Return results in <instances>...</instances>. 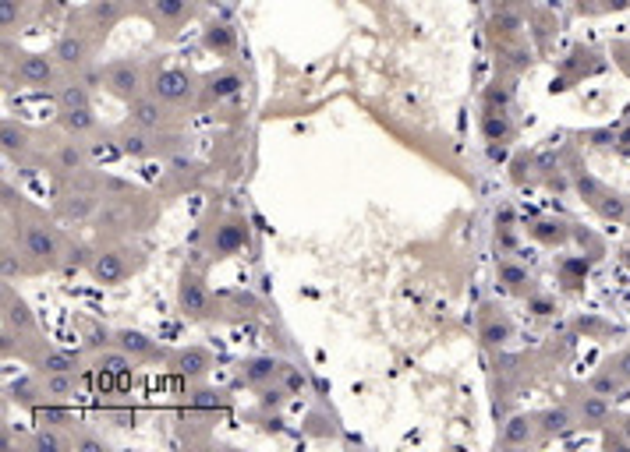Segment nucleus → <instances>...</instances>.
Masks as SVG:
<instances>
[{"label":"nucleus","mask_w":630,"mask_h":452,"mask_svg":"<svg viewBox=\"0 0 630 452\" xmlns=\"http://www.w3.org/2000/svg\"><path fill=\"white\" fill-rule=\"evenodd\" d=\"M60 166H64V170L82 166V152H78L74 145H64V149H60Z\"/></svg>","instance_id":"obj_23"},{"label":"nucleus","mask_w":630,"mask_h":452,"mask_svg":"<svg viewBox=\"0 0 630 452\" xmlns=\"http://www.w3.org/2000/svg\"><path fill=\"white\" fill-rule=\"evenodd\" d=\"M567 424H570V417L563 414V410H549V414L542 417V428H545V431H567Z\"/></svg>","instance_id":"obj_21"},{"label":"nucleus","mask_w":630,"mask_h":452,"mask_svg":"<svg viewBox=\"0 0 630 452\" xmlns=\"http://www.w3.org/2000/svg\"><path fill=\"white\" fill-rule=\"evenodd\" d=\"M503 276L514 283V286H517V283H524V272H521V269H503Z\"/></svg>","instance_id":"obj_33"},{"label":"nucleus","mask_w":630,"mask_h":452,"mask_svg":"<svg viewBox=\"0 0 630 452\" xmlns=\"http://www.w3.org/2000/svg\"><path fill=\"white\" fill-rule=\"evenodd\" d=\"M131 120L142 128H156L160 124V106H156L152 99H135L131 103Z\"/></svg>","instance_id":"obj_9"},{"label":"nucleus","mask_w":630,"mask_h":452,"mask_svg":"<svg viewBox=\"0 0 630 452\" xmlns=\"http://www.w3.org/2000/svg\"><path fill=\"white\" fill-rule=\"evenodd\" d=\"M124 272H128V265H124V258L117 255V251H103V255H96V262H92V276H96L99 283H121Z\"/></svg>","instance_id":"obj_3"},{"label":"nucleus","mask_w":630,"mask_h":452,"mask_svg":"<svg viewBox=\"0 0 630 452\" xmlns=\"http://www.w3.org/2000/svg\"><path fill=\"white\" fill-rule=\"evenodd\" d=\"M4 149H7V152H14V149H21V131H14L11 124L4 128Z\"/></svg>","instance_id":"obj_26"},{"label":"nucleus","mask_w":630,"mask_h":452,"mask_svg":"<svg viewBox=\"0 0 630 452\" xmlns=\"http://www.w3.org/2000/svg\"><path fill=\"white\" fill-rule=\"evenodd\" d=\"M7 325H11V328H21V332H25V328H32V314H28V307H25L21 301H11V304H7Z\"/></svg>","instance_id":"obj_18"},{"label":"nucleus","mask_w":630,"mask_h":452,"mask_svg":"<svg viewBox=\"0 0 630 452\" xmlns=\"http://www.w3.org/2000/svg\"><path fill=\"white\" fill-rule=\"evenodd\" d=\"M238 240H241V230H227V233L220 237V248H234Z\"/></svg>","instance_id":"obj_29"},{"label":"nucleus","mask_w":630,"mask_h":452,"mask_svg":"<svg viewBox=\"0 0 630 452\" xmlns=\"http://www.w3.org/2000/svg\"><path fill=\"white\" fill-rule=\"evenodd\" d=\"M4 21H7V25L14 21V0H4Z\"/></svg>","instance_id":"obj_36"},{"label":"nucleus","mask_w":630,"mask_h":452,"mask_svg":"<svg viewBox=\"0 0 630 452\" xmlns=\"http://www.w3.org/2000/svg\"><path fill=\"white\" fill-rule=\"evenodd\" d=\"M57 60L60 64H82L85 60V43L78 35H64L57 43Z\"/></svg>","instance_id":"obj_7"},{"label":"nucleus","mask_w":630,"mask_h":452,"mask_svg":"<svg viewBox=\"0 0 630 452\" xmlns=\"http://www.w3.org/2000/svg\"><path fill=\"white\" fill-rule=\"evenodd\" d=\"M60 106H64V110H71V106H89L85 89H82V85H64V89H60Z\"/></svg>","instance_id":"obj_19"},{"label":"nucleus","mask_w":630,"mask_h":452,"mask_svg":"<svg viewBox=\"0 0 630 452\" xmlns=\"http://www.w3.org/2000/svg\"><path fill=\"white\" fill-rule=\"evenodd\" d=\"M592 389H595V392H609V389H613V378H595Z\"/></svg>","instance_id":"obj_34"},{"label":"nucleus","mask_w":630,"mask_h":452,"mask_svg":"<svg viewBox=\"0 0 630 452\" xmlns=\"http://www.w3.org/2000/svg\"><path fill=\"white\" fill-rule=\"evenodd\" d=\"M206 364H209V357H206L202 350H184L181 360H177L181 375H199V371H206Z\"/></svg>","instance_id":"obj_13"},{"label":"nucleus","mask_w":630,"mask_h":452,"mask_svg":"<svg viewBox=\"0 0 630 452\" xmlns=\"http://www.w3.org/2000/svg\"><path fill=\"white\" fill-rule=\"evenodd\" d=\"M528 435H531V424H528L524 417H514V421L506 424V431H503V442H506V445H524Z\"/></svg>","instance_id":"obj_15"},{"label":"nucleus","mask_w":630,"mask_h":452,"mask_svg":"<svg viewBox=\"0 0 630 452\" xmlns=\"http://www.w3.org/2000/svg\"><path fill=\"white\" fill-rule=\"evenodd\" d=\"M50 74H53V64H50L46 57H25V60L18 64V78L28 81V85H46Z\"/></svg>","instance_id":"obj_6"},{"label":"nucleus","mask_w":630,"mask_h":452,"mask_svg":"<svg viewBox=\"0 0 630 452\" xmlns=\"http://www.w3.org/2000/svg\"><path fill=\"white\" fill-rule=\"evenodd\" d=\"M85 262V248H71V265H82Z\"/></svg>","instance_id":"obj_35"},{"label":"nucleus","mask_w":630,"mask_h":452,"mask_svg":"<svg viewBox=\"0 0 630 452\" xmlns=\"http://www.w3.org/2000/svg\"><path fill=\"white\" fill-rule=\"evenodd\" d=\"M584 414H588V417H602V403H588Z\"/></svg>","instance_id":"obj_37"},{"label":"nucleus","mask_w":630,"mask_h":452,"mask_svg":"<svg viewBox=\"0 0 630 452\" xmlns=\"http://www.w3.org/2000/svg\"><path fill=\"white\" fill-rule=\"evenodd\" d=\"M482 336H485V343H492V346H496V343H503V339H506V325H485V332H482Z\"/></svg>","instance_id":"obj_25"},{"label":"nucleus","mask_w":630,"mask_h":452,"mask_svg":"<svg viewBox=\"0 0 630 452\" xmlns=\"http://www.w3.org/2000/svg\"><path fill=\"white\" fill-rule=\"evenodd\" d=\"M46 392H50V396H57V399L71 396V392H74V378H71V371H53V375L46 378Z\"/></svg>","instance_id":"obj_14"},{"label":"nucleus","mask_w":630,"mask_h":452,"mask_svg":"<svg viewBox=\"0 0 630 452\" xmlns=\"http://www.w3.org/2000/svg\"><path fill=\"white\" fill-rule=\"evenodd\" d=\"M277 371H280V364H277V360L259 357V360H252V364L245 367V378H248V382H266V378H273Z\"/></svg>","instance_id":"obj_12"},{"label":"nucleus","mask_w":630,"mask_h":452,"mask_svg":"<svg viewBox=\"0 0 630 452\" xmlns=\"http://www.w3.org/2000/svg\"><path fill=\"white\" fill-rule=\"evenodd\" d=\"M199 406H213V392H199V399H195Z\"/></svg>","instance_id":"obj_40"},{"label":"nucleus","mask_w":630,"mask_h":452,"mask_svg":"<svg viewBox=\"0 0 630 452\" xmlns=\"http://www.w3.org/2000/svg\"><path fill=\"white\" fill-rule=\"evenodd\" d=\"M71 367H74V353L57 350V353H46V357H43V371H46V375H53V371H71Z\"/></svg>","instance_id":"obj_17"},{"label":"nucleus","mask_w":630,"mask_h":452,"mask_svg":"<svg viewBox=\"0 0 630 452\" xmlns=\"http://www.w3.org/2000/svg\"><path fill=\"white\" fill-rule=\"evenodd\" d=\"M57 449H64V442H60L57 435H50V431H39V435H35V452H57Z\"/></svg>","instance_id":"obj_22"},{"label":"nucleus","mask_w":630,"mask_h":452,"mask_svg":"<svg viewBox=\"0 0 630 452\" xmlns=\"http://www.w3.org/2000/svg\"><path fill=\"white\" fill-rule=\"evenodd\" d=\"M145 149H149V145H145L142 135H128V138H124V152H128V155H145Z\"/></svg>","instance_id":"obj_24"},{"label":"nucleus","mask_w":630,"mask_h":452,"mask_svg":"<svg viewBox=\"0 0 630 452\" xmlns=\"http://www.w3.org/2000/svg\"><path fill=\"white\" fill-rule=\"evenodd\" d=\"M287 389H291V392H298V389H305V378H301L298 371H287Z\"/></svg>","instance_id":"obj_31"},{"label":"nucleus","mask_w":630,"mask_h":452,"mask_svg":"<svg viewBox=\"0 0 630 452\" xmlns=\"http://www.w3.org/2000/svg\"><path fill=\"white\" fill-rule=\"evenodd\" d=\"M156 14L167 18V21L181 18V14H184V0H156Z\"/></svg>","instance_id":"obj_20"},{"label":"nucleus","mask_w":630,"mask_h":452,"mask_svg":"<svg viewBox=\"0 0 630 452\" xmlns=\"http://www.w3.org/2000/svg\"><path fill=\"white\" fill-rule=\"evenodd\" d=\"M96 18H113V4H99V7H96Z\"/></svg>","instance_id":"obj_38"},{"label":"nucleus","mask_w":630,"mask_h":452,"mask_svg":"<svg viewBox=\"0 0 630 452\" xmlns=\"http://www.w3.org/2000/svg\"><path fill=\"white\" fill-rule=\"evenodd\" d=\"M4 272H7V276L14 272V255H11V251H4Z\"/></svg>","instance_id":"obj_39"},{"label":"nucleus","mask_w":630,"mask_h":452,"mask_svg":"<svg viewBox=\"0 0 630 452\" xmlns=\"http://www.w3.org/2000/svg\"><path fill=\"white\" fill-rule=\"evenodd\" d=\"M152 92H156V99L177 103V99H188V96H191V81H188L184 71H160V74H156Z\"/></svg>","instance_id":"obj_1"},{"label":"nucleus","mask_w":630,"mask_h":452,"mask_svg":"<svg viewBox=\"0 0 630 452\" xmlns=\"http://www.w3.org/2000/svg\"><path fill=\"white\" fill-rule=\"evenodd\" d=\"M78 449H85V452H103V442H96V438H85V442H78Z\"/></svg>","instance_id":"obj_32"},{"label":"nucleus","mask_w":630,"mask_h":452,"mask_svg":"<svg viewBox=\"0 0 630 452\" xmlns=\"http://www.w3.org/2000/svg\"><path fill=\"white\" fill-rule=\"evenodd\" d=\"M206 43H209V46H220V50H227V46H230V35L216 28V32H209V35H206Z\"/></svg>","instance_id":"obj_27"},{"label":"nucleus","mask_w":630,"mask_h":452,"mask_svg":"<svg viewBox=\"0 0 630 452\" xmlns=\"http://www.w3.org/2000/svg\"><path fill=\"white\" fill-rule=\"evenodd\" d=\"M25 251L32 255V258H53L57 255V237L46 230V226H28L25 230Z\"/></svg>","instance_id":"obj_2"},{"label":"nucleus","mask_w":630,"mask_h":452,"mask_svg":"<svg viewBox=\"0 0 630 452\" xmlns=\"http://www.w3.org/2000/svg\"><path fill=\"white\" fill-rule=\"evenodd\" d=\"M284 403V392L280 389H266L262 392V406H280Z\"/></svg>","instance_id":"obj_28"},{"label":"nucleus","mask_w":630,"mask_h":452,"mask_svg":"<svg viewBox=\"0 0 630 452\" xmlns=\"http://www.w3.org/2000/svg\"><path fill=\"white\" fill-rule=\"evenodd\" d=\"M485 135H492V138L506 135V124H503V120H485Z\"/></svg>","instance_id":"obj_30"},{"label":"nucleus","mask_w":630,"mask_h":452,"mask_svg":"<svg viewBox=\"0 0 630 452\" xmlns=\"http://www.w3.org/2000/svg\"><path fill=\"white\" fill-rule=\"evenodd\" d=\"M106 81H110V89H113L117 96H135V92H138V67L117 64V67H110Z\"/></svg>","instance_id":"obj_5"},{"label":"nucleus","mask_w":630,"mask_h":452,"mask_svg":"<svg viewBox=\"0 0 630 452\" xmlns=\"http://www.w3.org/2000/svg\"><path fill=\"white\" fill-rule=\"evenodd\" d=\"M238 89H241V78H238V74H220V78H213V85H209V96L223 99V96H234Z\"/></svg>","instance_id":"obj_16"},{"label":"nucleus","mask_w":630,"mask_h":452,"mask_svg":"<svg viewBox=\"0 0 630 452\" xmlns=\"http://www.w3.org/2000/svg\"><path fill=\"white\" fill-rule=\"evenodd\" d=\"M64 128L67 131H89L92 124H96V117H92V110L89 106H71V110H64Z\"/></svg>","instance_id":"obj_10"},{"label":"nucleus","mask_w":630,"mask_h":452,"mask_svg":"<svg viewBox=\"0 0 630 452\" xmlns=\"http://www.w3.org/2000/svg\"><path fill=\"white\" fill-rule=\"evenodd\" d=\"M96 367H99V375L124 378V375H128V367H131V360H128V353H124V350H121V353H103V357L96 360Z\"/></svg>","instance_id":"obj_8"},{"label":"nucleus","mask_w":630,"mask_h":452,"mask_svg":"<svg viewBox=\"0 0 630 452\" xmlns=\"http://www.w3.org/2000/svg\"><path fill=\"white\" fill-rule=\"evenodd\" d=\"M181 307H184V314H206V307H209V297H206V290L199 286V279H188L184 276V283H181Z\"/></svg>","instance_id":"obj_4"},{"label":"nucleus","mask_w":630,"mask_h":452,"mask_svg":"<svg viewBox=\"0 0 630 452\" xmlns=\"http://www.w3.org/2000/svg\"><path fill=\"white\" fill-rule=\"evenodd\" d=\"M117 343H121L124 353H152V339L142 336V332H131V328H124V332L117 336Z\"/></svg>","instance_id":"obj_11"}]
</instances>
